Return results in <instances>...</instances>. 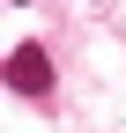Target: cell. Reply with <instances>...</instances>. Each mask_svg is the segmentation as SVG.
Wrapping results in <instances>:
<instances>
[{
  "label": "cell",
  "instance_id": "cell-1",
  "mask_svg": "<svg viewBox=\"0 0 126 133\" xmlns=\"http://www.w3.org/2000/svg\"><path fill=\"white\" fill-rule=\"evenodd\" d=\"M8 81H15V96H52V59H45V44H15L8 52Z\"/></svg>",
  "mask_w": 126,
  "mask_h": 133
}]
</instances>
